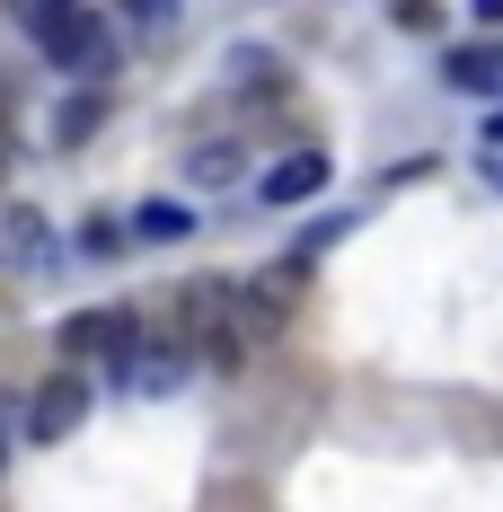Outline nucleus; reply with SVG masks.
I'll return each mask as SVG.
<instances>
[{
	"label": "nucleus",
	"instance_id": "2",
	"mask_svg": "<svg viewBox=\"0 0 503 512\" xmlns=\"http://www.w3.org/2000/svg\"><path fill=\"white\" fill-rule=\"evenodd\" d=\"M177 318H186V336H195L203 362H248V336H239V318H230V283H195L186 301H177Z\"/></svg>",
	"mask_w": 503,
	"mask_h": 512
},
{
	"label": "nucleus",
	"instance_id": "8",
	"mask_svg": "<svg viewBox=\"0 0 503 512\" xmlns=\"http://www.w3.org/2000/svg\"><path fill=\"white\" fill-rule=\"evenodd\" d=\"M195 177H203V186H230V177H248V151H239V142H203Z\"/></svg>",
	"mask_w": 503,
	"mask_h": 512
},
{
	"label": "nucleus",
	"instance_id": "13",
	"mask_svg": "<svg viewBox=\"0 0 503 512\" xmlns=\"http://www.w3.org/2000/svg\"><path fill=\"white\" fill-rule=\"evenodd\" d=\"M495 142H503V115H495Z\"/></svg>",
	"mask_w": 503,
	"mask_h": 512
},
{
	"label": "nucleus",
	"instance_id": "4",
	"mask_svg": "<svg viewBox=\"0 0 503 512\" xmlns=\"http://www.w3.org/2000/svg\"><path fill=\"white\" fill-rule=\"evenodd\" d=\"M80 415H89V389H80V371H62V380H45V389L27 398V433H36V442H62Z\"/></svg>",
	"mask_w": 503,
	"mask_h": 512
},
{
	"label": "nucleus",
	"instance_id": "5",
	"mask_svg": "<svg viewBox=\"0 0 503 512\" xmlns=\"http://www.w3.org/2000/svg\"><path fill=\"white\" fill-rule=\"evenodd\" d=\"M318 186H327V151H292V159H274V168L256 177V195H265V204H274V212L309 204Z\"/></svg>",
	"mask_w": 503,
	"mask_h": 512
},
{
	"label": "nucleus",
	"instance_id": "9",
	"mask_svg": "<svg viewBox=\"0 0 503 512\" xmlns=\"http://www.w3.org/2000/svg\"><path fill=\"white\" fill-rule=\"evenodd\" d=\"M124 380H133V389H142V398H168V389H177V380H186V362H133V371H124Z\"/></svg>",
	"mask_w": 503,
	"mask_h": 512
},
{
	"label": "nucleus",
	"instance_id": "10",
	"mask_svg": "<svg viewBox=\"0 0 503 512\" xmlns=\"http://www.w3.org/2000/svg\"><path fill=\"white\" fill-rule=\"evenodd\" d=\"M9 248H18V265H45V230H36V212H9Z\"/></svg>",
	"mask_w": 503,
	"mask_h": 512
},
{
	"label": "nucleus",
	"instance_id": "12",
	"mask_svg": "<svg viewBox=\"0 0 503 512\" xmlns=\"http://www.w3.org/2000/svg\"><path fill=\"white\" fill-rule=\"evenodd\" d=\"M0 451H9V407H0Z\"/></svg>",
	"mask_w": 503,
	"mask_h": 512
},
{
	"label": "nucleus",
	"instance_id": "6",
	"mask_svg": "<svg viewBox=\"0 0 503 512\" xmlns=\"http://www.w3.org/2000/svg\"><path fill=\"white\" fill-rule=\"evenodd\" d=\"M442 80L459 98H503V45H451L442 53Z\"/></svg>",
	"mask_w": 503,
	"mask_h": 512
},
{
	"label": "nucleus",
	"instance_id": "1",
	"mask_svg": "<svg viewBox=\"0 0 503 512\" xmlns=\"http://www.w3.org/2000/svg\"><path fill=\"white\" fill-rule=\"evenodd\" d=\"M27 36L53 53V71H71V80H106L115 71V36H106L98 9H71V0H36L27 9Z\"/></svg>",
	"mask_w": 503,
	"mask_h": 512
},
{
	"label": "nucleus",
	"instance_id": "11",
	"mask_svg": "<svg viewBox=\"0 0 503 512\" xmlns=\"http://www.w3.org/2000/svg\"><path fill=\"white\" fill-rule=\"evenodd\" d=\"M98 124V98H62V115H53V142H80Z\"/></svg>",
	"mask_w": 503,
	"mask_h": 512
},
{
	"label": "nucleus",
	"instance_id": "7",
	"mask_svg": "<svg viewBox=\"0 0 503 512\" xmlns=\"http://www.w3.org/2000/svg\"><path fill=\"white\" fill-rule=\"evenodd\" d=\"M133 239H151V248H177V239H195V212L159 195V204H142V212H133Z\"/></svg>",
	"mask_w": 503,
	"mask_h": 512
},
{
	"label": "nucleus",
	"instance_id": "3",
	"mask_svg": "<svg viewBox=\"0 0 503 512\" xmlns=\"http://www.w3.org/2000/svg\"><path fill=\"white\" fill-rule=\"evenodd\" d=\"M62 354L124 362V371H133V354H142V318H133V309H80V318H62Z\"/></svg>",
	"mask_w": 503,
	"mask_h": 512
}]
</instances>
